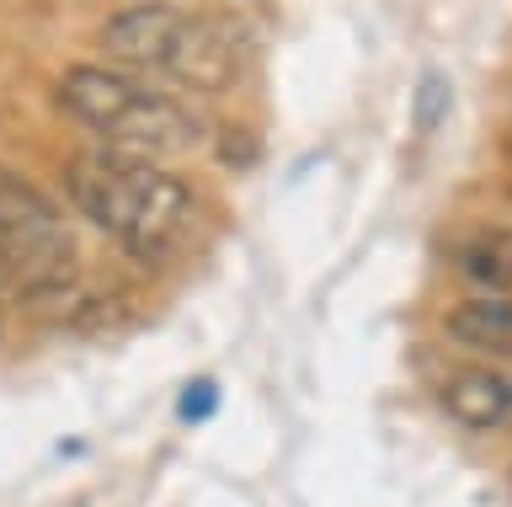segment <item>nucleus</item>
<instances>
[{
    "label": "nucleus",
    "mask_w": 512,
    "mask_h": 507,
    "mask_svg": "<svg viewBox=\"0 0 512 507\" xmlns=\"http://www.w3.org/2000/svg\"><path fill=\"white\" fill-rule=\"evenodd\" d=\"M70 198L102 235H112L128 257L139 262H171L203 225V203L160 161L139 155L86 150L70 161Z\"/></svg>",
    "instance_id": "obj_1"
},
{
    "label": "nucleus",
    "mask_w": 512,
    "mask_h": 507,
    "mask_svg": "<svg viewBox=\"0 0 512 507\" xmlns=\"http://www.w3.org/2000/svg\"><path fill=\"white\" fill-rule=\"evenodd\" d=\"M107 59H118L134 81H160V91H224L240 81L251 59L246 27L198 6H128L102 27Z\"/></svg>",
    "instance_id": "obj_2"
},
{
    "label": "nucleus",
    "mask_w": 512,
    "mask_h": 507,
    "mask_svg": "<svg viewBox=\"0 0 512 507\" xmlns=\"http://www.w3.org/2000/svg\"><path fill=\"white\" fill-rule=\"evenodd\" d=\"M59 113L102 139L112 155H139V161H176V155L203 145V118L187 102L150 81H134L123 70L75 65L59 81Z\"/></svg>",
    "instance_id": "obj_3"
},
{
    "label": "nucleus",
    "mask_w": 512,
    "mask_h": 507,
    "mask_svg": "<svg viewBox=\"0 0 512 507\" xmlns=\"http://www.w3.org/2000/svg\"><path fill=\"white\" fill-rule=\"evenodd\" d=\"M0 278L22 299H64L80 283V246L59 203L0 166Z\"/></svg>",
    "instance_id": "obj_4"
},
{
    "label": "nucleus",
    "mask_w": 512,
    "mask_h": 507,
    "mask_svg": "<svg viewBox=\"0 0 512 507\" xmlns=\"http://www.w3.org/2000/svg\"><path fill=\"white\" fill-rule=\"evenodd\" d=\"M443 411L464 427H512V363L507 369H459L443 379Z\"/></svg>",
    "instance_id": "obj_5"
},
{
    "label": "nucleus",
    "mask_w": 512,
    "mask_h": 507,
    "mask_svg": "<svg viewBox=\"0 0 512 507\" xmlns=\"http://www.w3.org/2000/svg\"><path fill=\"white\" fill-rule=\"evenodd\" d=\"M448 331H454V342L512 363V299H470V305L448 310Z\"/></svg>",
    "instance_id": "obj_6"
},
{
    "label": "nucleus",
    "mask_w": 512,
    "mask_h": 507,
    "mask_svg": "<svg viewBox=\"0 0 512 507\" xmlns=\"http://www.w3.org/2000/svg\"><path fill=\"white\" fill-rule=\"evenodd\" d=\"M459 267L475 289H512V235H475V241H464Z\"/></svg>",
    "instance_id": "obj_7"
},
{
    "label": "nucleus",
    "mask_w": 512,
    "mask_h": 507,
    "mask_svg": "<svg viewBox=\"0 0 512 507\" xmlns=\"http://www.w3.org/2000/svg\"><path fill=\"white\" fill-rule=\"evenodd\" d=\"M214 406H219V390H214V379H192V385L182 390V417H187V422H203Z\"/></svg>",
    "instance_id": "obj_8"
}]
</instances>
